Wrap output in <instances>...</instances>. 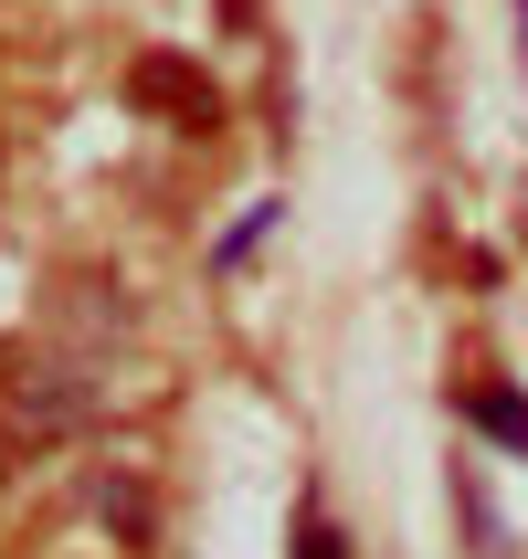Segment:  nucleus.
Returning a JSON list of instances; mask_svg holds the SVG:
<instances>
[{
    "label": "nucleus",
    "instance_id": "obj_1",
    "mask_svg": "<svg viewBox=\"0 0 528 559\" xmlns=\"http://www.w3.org/2000/svg\"><path fill=\"white\" fill-rule=\"evenodd\" d=\"M95 412H106V391H95V370L63 348V359H11L0 370V433L11 443H63V433H95Z\"/></svg>",
    "mask_w": 528,
    "mask_h": 559
},
{
    "label": "nucleus",
    "instance_id": "obj_2",
    "mask_svg": "<svg viewBox=\"0 0 528 559\" xmlns=\"http://www.w3.org/2000/svg\"><path fill=\"white\" fill-rule=\"evenodd\" d=\"M127 106L159 117V127H190V138L222 127V85H212L190 53H138V63H127Z\"/></svg>",
    "mask_w": 528,
    "mask_h": 559
},
{
    "label": "nucleus",
    "instance_id": "obj_3",
    "mask_svg": "<svg viewBox=\"0 0 528 559\" xmlns=\"http://www.w3.org/2000/svg\"><path fill=\"white\" fill-rule=\"evenodd\" d=\"M466 412H476V433H497L507 454H528V402L507 391V380H476V391H466Z\"/></svg>",
    "mask_w": 528,
    "mask_h": 559
},
{
    "label": "nucleus",
    "instance_id": "obj_4",
    "mask_svg": "<svg viewBox=\"0 0 528 559\" xmlns=\"http://www.w3.org/2000/svg\"><path fill=\"white\" fill-rule=\"evenodd\" d=\"M296 559H349V538H339L328 507H296Z\"/></svg>",
    "mask_w": 528,
    "mask_h": 559
}]
</instances>
